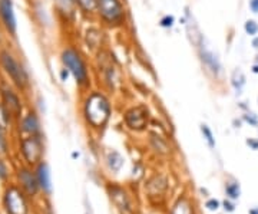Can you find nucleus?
Returning a JSON list of instances; mask_svg holds the SVG:
<instances>
[{
    "label": "nucleus",
    "mask_w": 258,
    "mask_h": 214,
    "mask_svg": "<svg viewBox=\"0 0 258 214\" xmlns=\"http://www.w3.org/2000/svg\"><path fill=\"white\" fill-rule=\"evenodd\" d=\"M241 120H243V123L248 124L250 127H258V115L256 112H253L251 109L244 112Z\"/></svg>",
    "instance_id": "a878e982"
},
{
    "label": "nucleus",
    "mask_w": 258,
    "mask_h": 214,
    "mask_svg": "<svg viewBox=\"0 0 258 214\" xmlns=\"http://www.w3.org/2000/svg\"><path fill=\"white\" fill-rule=\"evenodd\" d=\"M36 178H37V183L39 187L46 191V193H50L52 190V184H50V171H49V166L40 161L37 164V169H36Z\"/></svg>",
    "instance_id": "2eb2a0df"
},
{
    "label": "nucleus",
    "mask_w": 258,
    "mask_h": 214,
    "mask_svg": "<svg viewBox=\"0 0 258 214\" xmlns=\"http://www.w3.org/2000/svg\"><path fill=\"white\" fill-rule=\"evenodd\" d=\"M59 77H61L62 82H66V81H68V78L71 77V72H69L66 68H63V66H62L61 72H59Z\"/></svg>",
    "instance_id": "2f4dec72"
},
{
    "label": "nucleus",
    "mask_w": 258,
    "mask_h": 214,
    "mask_svg": "<svg viewBox=\"0 0 258 214\" xmlns=\"http://www.w3.org/2000/svg\"><path fill=\"white\" fill-rule=\"evenodd\" d=\"M195 49H197L199 62L202 68L205 69V72L213 78L214 81H221L224 78V65L220 59V55L210 46L207 39L204 38Z\"/></svg>",
    "instance_id": "39448f33"
},
{
    "label": "nucleus",
    "mask_w": 258,
    "mask_h": 214,
    "mask_svg": "<svg viewBox=\"0 0 258 214\" xmlns=\"http://www.w3.org/2000/svg\"><path fill=\"white\" fill-rule=\"evenodd\" d=\"M199 129H201V134H202L204 139L207 141L208 147H210V148H215V145H217V141H215V137H214L211 128H210V127L207 125V124H201Z\"/></svg>",
    "instance_id": "4be33fe9"
},
{
    "label": "nucleus",
    "mask_w": 258,
    "mask_h": 214,
    "mask_svg": "<svg viewBox=\"0 0 258 214\" xmlns=\"http://www.w3.org/2000/svg\"><path fill=\"white\" fill-rule=\"evenodd\" d=\"M250 71H251V74H254V75H258V63L253 62V63H251V66H250Z\"/></svg>",
    "instance_id": "c9c22d12"
},
{
    "label": "nucleus",
    "mask_w": 258,
    "mask_h": 214,
    "mask_svg": "<svg viewBox=\"0 0 258 214\" xmlns=\"http://www.w3.org/2000/svg\"><path fill=\"white\" fill-rule=\"evenodd\" d=\"M149 141H151L152 148L159 154H168L169 153V145H168L167 139L156 134V132H151L149 134Z\"/></svg>",
    "instance_id": "6ab92c4d"
},
{
    "label": "nucleus",
    "mask_w": 258,
    "mask_h": 214,
    "mask_svg": "<svg viewBox=\"0 0 258 214\" xmlns=\"http://www.w3.org/2000/svg\"><path fill=\"white\" fill-rule=\"evenodd\" d=\"M76 4V9L83 16H96V9H98V1L96 0H74Z\"/></svg>",
    "instance_id": "a211bd4d"
},
{
    "label": "nucleus",
    "mask_w": 258,
    "mask_h": 214,
    "mask_svg": "<svg viewBox=\"0 0 258 214\" xmlns=\"http://www.w3.org/2000/svg\"><path fill=\"white\" fill-rule=\"evenodd\" d=\"M125 125L135 132L145 131L149 125V111L145 105H135L125 111L123 114Z\"/></svg>",
    "instance_id": "423d86ee"
},
{
    "label": "nucleus",
    "mask_w": 258,
    "mask_h": 214,
    "mask_svg": "<svg viewBox=\"0 0 258 214\" xmlns=\"http://www.w3.org/2000/svg\"><path fill=\"white\" fill-rule=\"evenodd\" d=\"M0 26L9 36L16 38L17 19H16L13 0H0Z\"/></svg>",
    "instance_id": "6e6552de"
},
{
    "label": "nucleus",
    "mask_w": 258,
    "mask_h": 214,
    "mask_svg": "<svg viewBox=\"0 0 258 214\" xmlns=\"http://www.w3.org/2000/svg\"><path fill=\"white\" fill-rule=\"evenodd\" d=\"M0 69L7 79H10L17 91L25 92L31 88V77L28 69L9 47H0Z\"/></svg>",
    "instance_id": "f03ea898"
},
{
    "label": "nucleus",
    "mask_w": 258,
    "mask_h": 214,
    "mask_svg": "<svg viewBox=\"0 0 258 214\" xmlns=\"http://www.w3.org/2000/svg\"><path fill=\"white\" fill-rule=\"evenodd\" d=\"M111 197L115 201V204L121 209L122 212H131V204H129V200L126 197V194L122 191L121 188H118V187H113V188H111Z\"/></svg>",
    "instance_id": "f3484780"
},
{
    "label": "nucleus",
    "mask_w": 258,
    "mask_h": 214,
    "mask_svg": "<svg viewBox=\"0 0 258 214\" xmlns=\"http://www.w3.org/2000/svg\"><path fill=\"white\" fill-rule=\"evenodd\" d=\"M7 151V141L4 137V129L0 128V154H4Z\"/></svg>",
    "instance_id": "cd10ccee"
},
{
    "label": "nucleus",
    "mask_w": 258,
    "mask_h": 214,
    "mask_svg": "<svg viewBox=\"0 0 258 214\" xmlns=\"http://www.w3.org/2000/svg\"><path fill=\"white\" fill-rule=\"evenodd\" d=\"M102 39H104V33H102V31L96 29V28L88 29L86 36H85V42H86L88 47L91 50H95V52H101L102 45H104Z\"/></svg>",
    "instance_id": "dca6fc26"
},
{
    "label": "nucleus",
    "mask_w": 258,
    "mask_h": 214,
    "mask_svg": "<svg viewBox=\"0 0 258 214\" xmlns=\"http://www.w3.org/2000/svg\"><path fill=\"white\" fill-rule=\"evenodd\" d=\"M12 118H13V115L9 112L7 108L0 102V128L6 129L10 125V123H12Z\"/></svg>",
    "instance_id": "5701e85b"
},
{
    "label": "nucleus",
    "mask_w": 258,
    "mask_h": 214,
    "mask_svg": "<svg viewBox=\"0 0 258 214\" xmlns=\"http://www.w3.org/2000/svg\"><path fill=\"white\" fill-rule=\"evenodd\" d=\"M244 32H245V35L247 36H250V38H254V36H257L258 35V20L257 19H247L245 22H244V26H243Z\"/></svg>",
    "instance_id": "412c9836"
},
{
    "label": "nucleus",
    "mask_w": 258,
    "mask_h": 214,
    "mask_svg": "<svg viewBox=\"0 0 258 214\" xmlns=\"http://www.w3.org/2000/svg\"><path fill=\"white\" fill-rule=\"evenodd\" d=\"M257 128H258V127H257Z\"/></svg>",
    "instance_id": "a19ab883"
},
{
    "label": "nucleus",
    "mask_w": 258,
    "mask_h": 214,
    "mask_svg": "<svg viewBox=\"0 0 258 214\" xmlns=\"http://www.w3.org/2000/svg\"><path fill=\"white\" fill-rule=\"evenodd\" d=\"M43 151L45 147L40 135H28L20 141V153L29 164H39L43 157Z\"/></svg>",
    "instance_id": "0eeeda50"
},
{
    "label": "nucleus",
    "mask_w": 258,
    "mask_h": 214,
    "mask_svg": "<svg viewBox=\"0 0 258 214\" xmlns=\"http://www.w3.org/2000/svg\"><path fill=\"white\" fill-rule=\"evenodd\" d=\"M20 131L26 135H39L40 134V121L36 112H28L20 120Z\"/></svg>",
    "instance_id": "ddd939ff"
},
{
    "label": "nucleus",
    "mask_w": 258,
    "mask_h": 214,
    "mask_svg": "<svg viewBox=\"0 0 258 214\" xmlns=\"http://www.w3.org/2000/svg\"><path fill=\"white\" fill-rule=\"evenodd\" d=\"M184 26L186 29V35H188V39L191 42V45H194V47H197L199 45V42L205 38L202 35V32L198 26L197 20L192 15V12H189V7H185V13H184Z\"/></svg>",
    "instance_id": "9b49d317"
},
{
    "label": "nucleus",
    "mask_w": 258,
    "mask_h": 214,
    "mask_svg": "<svg viewBox=\"0 0 258 214\" xmlns=\"http://www.w3.org/2000/svg\"><path fill=\"white\" fill-rule=\"evenodd\" d=\"M224 209H225L227 212H234V210H235L234 204H232V203H229V201H224Z\"/></svg>",
    "instance_id": "72a5a7b5"
},
{
    "label": "nucleus",
    "mask_w": 258,
    "mask_h": 214,
    "mask_svg": "<svg viewBox=\"0 0 258 214\" xmlns=\"http://www.w3.org/2000/svg\"><path fill=\"white\" fill-rule=\"evenodd\" d=\"M3 45V35H1V31H0V47Z\"/></svg>",
    "instance_id": "58836bf2"
},
{
    "label": "nucleus",
    "mask_w": 258,
    "mask_h": 214,
    "mask_svg": "<svg viewBox=\"0 0 258 214\" xmlns=\"http://www.w3.org/2000/svg\"><path fill=\"white\" fill-rule=\"evenodd\" d=\"M248 9L253 15H258V0H248Z\"/></svg>",
    "instance_id": "7c9ffc66"
},
{
    "label": "nucleus",
    "mask_w": 258,
    "mask_h": 214,
    "mask_svg": "<svg viewBox=\"0 0 258 214\" xmlns=\"http://www.w3.org/2000/svg\"><path fill=\"white\" fill-rule=\"evenodd\" d=\"M61 62L62 66L71 72V77L75 79L76 85L80 89L91 88L92 78L89 65H88L86 58L83 56V53L76 46L68 45L62 49Z\"/></svg>",
    "instance_id": "f257e3e1"
},
{
    "label": "nucleus",
    "mask_w": 258,
    "mask_h": 214,
    "mask_svg": "<svg viewBox=\"0 0 258 214\" xmlns=\"http://www.w3.org/2000/svg\"><path fill=\"white\" fill-rule=\"evenodd\" d=\"M229 85L237 95H243L244 88L247 85V77L241 68H234L229 75Z\"/></svg>",
    "instance_id": "4468645a"
},
{
    "label": "nucleus",
    "mask_w": 258,
    "mask_h": 214,
    "mask_svg": "<svg viewBox=\"0 0 258 214\" xmlns=\"http://www.w3.org/2000/svg\"><path fill=\"white\" fill-rule=\"evenodd\" d=\"M0 102L9 109V112L13 115V118L22 117V99L19 96L17 91H15L10 86H1L0 88Z\"/></svg>",
    "instance_id": "9d476101"
},
{
    "label": "nucleus",
    "mask_w": 258,
    "mask_h": 214,
    "mask_svg": "<svg viewBox=\"0 0 258 214\" xmlns=\"http://www.w3.org/2000/svg\"><path fill=\"white\" fill-rule=\"evenodd\" d=\"M245 144L250 147V150H253V151H258V138H247Z\"/></svg>",
    "instance_id": "c756f323"
},
{
    "label": "nucleus",
    "mask_w": 258,
    "mask_h": 214,
    "mask_svg": "<svg viewBox=\"0 0 258 214\" xmlns=\"http://www.w3.org/2000/svg\"><path fill=\"white\" fill-rule=\"evenodd\" d=\"M225 193L231 200L240 199L241 196V188H240V184L238 183H229L225 185Z\"/></svg>",
    "instance_id": "393cba45"
},
{
    "label": "nucleus",
    "mask_w": 258,
    "mask_h": 214,
    "mask_svg": "<svg viewBox=\"0 0 258 214\" xmlns=\"http://www.w3.org/2000/svg\"><path fill=\"white\" fill-rule=\"evenodd\" d=\"M248 214H258V207H254V209H251Z\"/></svg>",
    "instance_id": "e433bc0d"
},
{
    "label": "nucleus",
    "mask_w": 258,
    "mask_h": 214,
    "mask_svg": "<svg viewBox=\"0 0 258 214\" xmlns=\"http://www.w3.org/2000/svg\"><path fill=\"white\" fill-rule=\"evenodd\" d=\"M172 214H191V209H189L188 201L185 199L180 200V201L177 203V206H175Z\"/></svg>",
    "instance_id": "bb28decb"
},
{
    "label": "nucleus",
    "mask_w": 258,
    "mask_h": 214,
    "mask_svg": "<svg viewBox=\"0 0 258 214\" xmlns=\"http://www.w3.org/2000/svg\"><path fill=\"white\" fill-rule=\"evenodd\" d=\"M205 207L211 212H217L220 209V201L215 199H210L207 203H205Z\"/></svg>",
    "instance_id": "c85d7f7f"
},
{
    "label": "nucleus",
    "mask_w": 258,
    "mask_h": 214,
    "mask_svg": "<svg viewBox=\"0 0 258 214\" xmlns=\"http://www.w3.org/2000/svg\"><path fill=\"white\" fill-rule=\"evenodd\" d=\"M175 23H177V19H175V16L174 15H167L161 16V19L158 20V25H159V28H162V29H172L174 26H175Z\"/></svg>",
    "instance_id": "b1692460"
},
{
    "label": "nucleus",
    "mask_w": 258,
    "mask_h": 214,
    "mask_svg": "<svg viewBox=\"0 0 258 214\" xmlns=\"http://www.w3.org/2000/svg\"><path fill=\"white\" fill-rule=\"evenodd\" d=\"M96 16L109 29H121L128 22V13L122 0H96Z\"/></svg>",
    "instance_id": "20e7f679"
},
{
    "label": "nucleus",
    "mask_w": 258,
    "mask_h": 214,
    "mask_svg": "<svg viewBox=\"0 0 258 214\" xmlns=\"http://www.w3.org/2000/svg\"><path fill=\"white\" fill-rule=\"evenodd\" d=\"M112 107L105 93L99 91H92L83 104V115L85 120L93 128L105 127L111 118Z\"/></svg>",
    "instance_id": "7ed1b4c3"
},
{
    "label": "nucleus",
    "mask_w": 258,
    "mask_h": 214,
    "mask_svg": "<svg viewBox=\"0 0 258 214\" xmlns=\"http://www.w3.org/2000/svg\"><path fill=\"white\" fill-rule=\"evenodd\" d=\"M6 177H7V167H6V164L0 160V178L4 180Z\"/></svg>",
    "instance_id": "473e14b6"
},
{
    "label": "nucleus",
    "mask_w": 258,
    "mask_h": 214,
    "mask_svg": "<svg viewBox=\"0 0 258 214\" xmlns=\"http://www.w3.org/2000/svg\"><path fill=\"white\" fill-rule=\"evenodd\" d=\"M257 104H258V96H257Z\"/></svg>",
    "instance_id": "ea45409f"
},
{
    "label": "nucleus",
    "mask_w": 258,
    "mask_h": 214,
    "mask_svg": "<svg viewBox=\"0 0 258 214\" xmlns=\"http://www.w3.org/2000/svg\"><path fill=\"white\" fill-rule=\"evenodd\" d=\"M107 161L109 169L112 170V171H115V172H118L122 169V166H123V157L118 151H112V153L108 154Z\"/></svg>",
    "instance_id": "aec40b11"
},
{
    "label": "nucleus",
    "mask_w": 258,
    "mask_h": 214,
    "mask_svg": "<svg viewBox=\"0 0 258 214\" xmlns=\"http://www.w3.org/2000/svg\"><path fill=\"white\" fill-rule=\"evenodd\" d=\"M17 178L19 183L23 187V190L29 194V196H35L39 190V183L36 175L32 172L31 170L28 169H20L17 172Z\"/></svg>",
    "instance_id": "f8f14e48"
},
{
    "label": "nucleus",
    "mask_w": 258,
    "mask_h": 214,
    "mask_svg": "<svg viewBox=\"0 0 258 214\" xmlns=\"http://www.w3.org/2000/svg\"><path fill=\"white\" fill-rule=\"evenodd\" d=\"M3 203L7 214H28L26 200L16 187H10L6 190Z\"/></svg>",
    "instance_id": "1a4fd4ad"
},
{
    "label": "nucleus",
    "mask_w": 258,
    "mask_h": 214,
    "mask_svg": "<svg viewBox=\"0 0 258 214\" xmlns=\"http://www.w3.org/2000/svg\"><path fill=\"white\" fill-rule=\"evenodd\" d=\"M251 47L258 52V35L257 36H254V38H251Z\"/></svg>",
    "instance_id": "f704fd0d"
},
{
    "label": "nucleus",
    "mask_w": 258,
    "mask_h": 214,
    "mask_svg": "<svg viewBox=\"0 0 258 214\" xmlns=\"http://www.w3.org/2000/svg\"><path fill=\"white\" fill-rule=\"evenodd\" d=\"M253 62H256V63H258V52L254 55V58H253Z\"/></svg>",
    "instance_id": "4c0bfd02"
}]
</instances>
